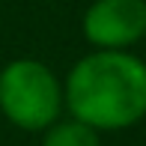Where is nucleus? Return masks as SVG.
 <instances>
[{
    "mask_svg": "<svg viewBox=\"0 0 146 146\" xmlns=\"http://www.w3.org/2000/svg\"><path fill=\"white\" fill-rule=\"evenodd\" d=\"M66 110L63 81L48 63L18 57L0 69V113L9 125L42 134Z\"/></svg>",
    "mask_w": 146,
    "mask_h": 146,
    "instance_id": "2",
    "label": "nucleus"
},
{
    "mask_svg": "<svg viewBox=\"0 0 146 146\" xmlns=\"http://www.w3.org/2000/svg\"><path fill=\"white\" fill-rule=\"evenodd\" d=\"M42 146H102V134L72 116H60L42 131Z\"/></svg>",
    "mask_w": 146,
    "mask_h": 146,
    "instance_id": "4",
    "label": "nucleus"
},
{
    "mask_svg": "<svg viewBox=\"0 0 146 146\" xmlns=\"http://www.w3.org/2000/svg\"><path fill=\"white\" fill-rule=\"evenodd\" d=\"M72 119L98 134L134 128L146 119V60L131 51H90L63 78Z\"/></svg>",
    "mask_w": 146,
    "mask_h": 146,
    "instance_id": "1",
    "label": "nucleus"
},
{
    "mask_svg": "<svg viewBox=\"0 0 146 146\" xmlns=\"http://www.w3.org/2000/svg\"><path fill=\"white\" fill-rule=\"evenodd\" d=\"M81 33L96 51H131L146 36V0H92Z\"/></svg>",
    "mask_w": 146,
    "mask_h": 146,
    "instance_id": "3",
    "label": "nucleus"
}]
</instances>
